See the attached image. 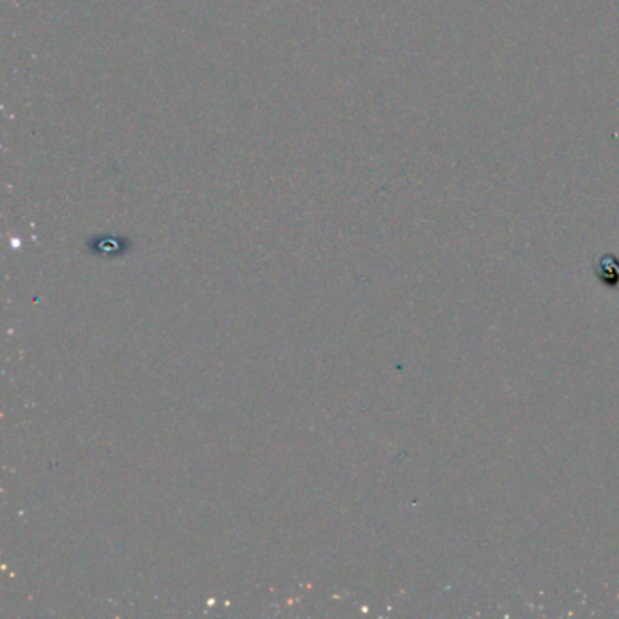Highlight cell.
Returning <instances> with one entry per match:
<instances>
[{"label": "cell", "mask_w": 619, "mask_h": 619, "mask_svg": "<svg viewBox=\"0 0 619 619\" xmlns=\"http://www.w3.org/2000/svg\"><path fill=\"white\" fill-rule=\"evenodd\" d=\"M594 271L599 282L605 284L606 287H612V289L619 287V259L612 255H605L597 260V264L594 266Z\"/></svg>", "instance_id": "cell-1"}]
</instances>
